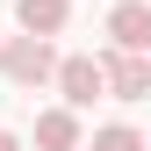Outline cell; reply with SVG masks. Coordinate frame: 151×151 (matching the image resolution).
Segmentation results:
<instances>
[{
	"label": "cell",
	"mask_w": 151,
	"mask_h": 151,
	"mask_svg": "<svg viewBox=\"0 0 151 151\" xmlns=\"http://www.w3.org/2000/svg\"><path fill=\"white\" fill-rule=\"evenodd\" d=\"M0 72H7L14 86H43L58 79V58H50V36H0Z\"/></svg>",
	"instance_id": "obj_1"
},
{
	"label": "cell",
	"mask_w": 151,
	"mask_h": 151,
	"mask_svg": "<svg viewBox=\"0 0 151 151\" xmlns=\"http://www.w3.org/2000/svg\"><path fill=\"white\" fill-rule=\"evenodd\" d=\"M58 86H65V108H93L108 93V72L101 58H58Z\"/></svg>",
	"instance_id": "obj_2"
},
{
	"label": "cell",
	"mask_w": 151,
	"mask_h": 151,
	"mask_svg": "<svg viewBox=\"0 0 151 151\" xmlns=\"http://www.w3.org/2000/svg\"><path fill=\"white\" fill-rule=\"evenodd\" d=\"M101 72H108V93L115 101H144L151 93V58L144 50H115V58H101Z\"/></svg>",
	"instance_id": "obj_3"
},
{
	"label": "cell",
	"mask_w": 151,
	"mask_h": 151,
	"mask_svg": "<svg viewBox=\"0 0 151 151\" xmlns=\"http://www.w3.org/2000/svg\"><path fill=\"white\" fill-rule=\"evenodd\" d=\"M108 36H115V50H151V7L144 0H115L108 7Z\"/></svg>",
	"instance_id": "obj_4"
},
{
	"label": "cell",
	"mask_w": 151,
	"mask_h": 151,
	"mask_svg": "<svg viewBox=\"0 0 151 151\" xmlns=\"http://www.w3.org/2000/svg\"><path fill=\"white\" fill-rule=\"evenodd\" d=\"M36 144L43 151H79V115L72 108H43L36 115Z\"/></svg>",
	"instance_id": "obj_5"
},
{
	"label": "cell",
	"mask_w": 151,
	"mask_h": 151,
	"mask_svg": "<svg viewBox=\"0 0 151 151\" xmlns=\"http://www.w3.org/2000/svg\"><path fill=\"white\" fill-rule=\"evenodd\" d=\"M14 14H22V29H29V36H58V29H65V14H72V0H22Z\"/></svg>",
	"instance_id": "obj_6"
},
{
	"label": "cell",
	"mask_w": 151,
	"mask_h": 151,
	"mask_svg": "<svg viewBox=\"0 0 151 151\" xmlns=\"http://www.w3.org/2000/svg\"><path fill=\"white\" fill-rule=\"evenodd\" d=\"M86 151H151V144H144L129 122H108V129H93V144H86Z\"/></svg>",
	"instance_id": "obj_7"
},
{
	"label": "cell",
	"mask_w": 151,
	"mask_h": 151,
	"mask_svg": "<svg viewBox=\"0 0 151 151\" xmlns=\"http://www.w3.org/2000/svg\"><path fill=\"white\" fill-rule=\"evenodd\" d=\"M0 151H22V137H7V129H0Z\"/></svg>",
	"instance_id": "obj_8"
}]
</instances>
